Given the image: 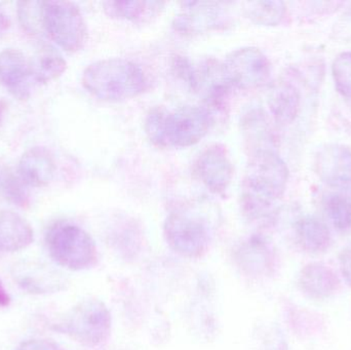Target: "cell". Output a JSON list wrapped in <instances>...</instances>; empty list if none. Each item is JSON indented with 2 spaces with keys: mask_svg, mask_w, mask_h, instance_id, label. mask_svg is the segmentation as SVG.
<instances>
[{
  "mask_svg": "<svg viewBox=\"0 0 351 350\" xmlns=\"http://www.w3.org/2000/svg\"><path fill=\"white\" fill-rule=\"evenodd\" d=\"M286 162L270 148L254 150L241 186V208L249 219L265 217L284 195L289 182Z\"/></svg>",
  "mask_w": 351,
  "mask_h": 350,
  "instance_id": "1",
  "label": "cell"
},
{
  "mask_svg": "<svg viewBox=\"0 0 351 350\" xmlns=\"http://www.w3.org/2000/svg\"><path fill=\"white\" fill-rule=\"evenodd\" d=\"M213 123L212 113L206 107L189 105L176 110L156 107L148 112L144 129L158 147L186 148L202 141Z\"/></svg>",
  "mask_w": 351,
  "mask_h": 350,
  "instance_id": "2",
  "label": "cell"
},
{
  "mask_svg": "<svg viewBox=\"0 0 351 350\" xmlns=\"http://www.w3.org/2000/svg\"><path fill=\"white\" fill-rule=\"evenodd\" d=\"M82 86L93 97L106 102L129 100L147 88V79L138 64L121 58L100 60L84 70Z\"/></svg>",
  "mask_w": 351,
  "mask_h": 350,
  "instance_id": "3",
  "label": "cell"
},
{
  "mask_svg": "<svg viewBox=\"0 0 351 350\" xmlns=\"http://www.w3.org/2000/svg\"><path fill=\"white\" fill-rule=\"evenodd\" d=\"M165 238L170 248L186 258H199L208 252L214 236V224L197 207L176 209L167 218Z\"/></svg>",
  "mask_w": 351,
  "mask_h": 350,
  "instance_id": "4",
  "label": "cell"
},
{
  "mask_svg": "<svg viewBox=\"0 0 351 350\" xmlns=\"http://www.w3.org/2000/svg\"><path fill=\"white\" fill-rule=\"evenodd\" d=\"M49 256L60 266L69 271L90 268L98 261V251L92 236L80 226L58 223L47 234Z\"/></svg>",
  "mask_w": 351,
  "mask_h": 350,
  "instance_id": "5",
  "label": "cell"
},
{
  "mask_svg": "<svg viewBox=\"0 0 351 350\" xmlns=\"http://www.w3.org/2000/svg\"><path fill=\"white\" fill-rule=\"evenodd\" d=\"M55 329L80 345L97 347L110 335V312L100 300H82L63 316Z\"/></svg>",
  "mask_w": 351,
  "mask_h": 350,
  "instance_id": "6",
  "label": "cell"
},
{
  "mask_svg": "<svg viewBox=\"0 0 351 350\" xmlns=\"http://www.w3.org/2000/svg\"><path fill=\"white\" fill-rule=\"evenodd\" d=\"M43 28L51 40L68 53L84 49L88 29L82 10L73 2L43 1Z\"/></svg>",
  "mask_w": 351,
  "mask_h": 350,
  "instance_id": "7",
  "label": "cell"
},
{
  "mask_svg": "<svg viewBox=\"0 0 351 350\" xmlns=\"http://www.w3.org/2000/svg\"><path fill=\"white\" fill-rule=\"evenodd\" d=\"M225 73L232 88L254 90L264 86L271 73V65L265 53L254 47L231 51L223 62Z\"/></svg>",
  "mask_w": 351,
  "mask_h": 350,
  "instance_id": "8",
  "label": "cell"
},
{
  "mask_svg": "<svg viewBox=\"0 0 351 350\" xmlns=\"http://www.w3.org/2000/svg\"><path fill=\"white\" fill-rule=\"evenodd\" d=\"M200 182L215 195L225 192L233 178V164L226 147L215 144L204 149L194 166Z\"/></svg>",
  "mask_w": 351,
  "mask_h": 350,
  "instance_id": "9",
  "label": "cell"
},
{
  "mask_svg": "<svg viewBox=\"0 0 351 350\" xmlns=\"http://www.w3.org/2000/svg\"><path fill=\"white\" fill-rule=\"evenodd\" d=\"M224 3L208 1H186L176 16L173 26L183 34L206 32L224 26L228 20Z\"/></svg>",
  "mask_w": 351,
  "mask_h": 350,
  "instance_id": "10",
  "label": "cell"
},
{
  "mask_svg": "<svg viewBox=\"0 0 351 350\" xmlns=\"http://www.w3.org/2000/svg\"><path fill=\"white\" fill-rule=\"evenodd\" d=\"M315 173L332 188H351V148L342 144H328L317 151Z\"/></svg>",
  "mask_w": 351,
  "mask_h": 350,
  "instance_id": "11",
  "label": "cell"
},
{
  "mask_svg": "<svg viewBox=\"0 0 351 350\" xmlns=\"http://www.w3.org/2000/svg\"><path fill=\"white\" fill-rule=\"evenodd\" d=\"M32 63L16 49L0 53V84L16 98L25 100L30 96Z\"/></svg>",
  "mask_w": 351,
  "mask_h": 350,
  "instance_id": "12",
  "label": "cell"
},
{
  "mask_svg": "<svg viewBox=\"0 0 351 350\" xmlns=\"http://www.w3.org/2000/svg\"><path fill=\"white\" fill-rule=\"evenodd\" d=\"M12 277L21 289L35 295L55 293L63 289V282L57 271L40 263L22 262L14 265Z\"/></svg>",
  "mask_w": 351,
  "mask_h": 350,
  "instance_id": "13",
  "label": "cell"
},
{
  "mask_svg": "<svg viewBox=\"0 0 351 350\" xmlns=\"http://www.w3.org/2000/svg\"><path fill=\"white\" fill-rule=\"evenodd\" d=\"M18 173L27 186H47L55 177V160L47 148H30L21 158Z\"/></svg>",
  "mask_w": 351,
  "mask_h": 350,
  "instance_id": "14",
  "label": "cell"
},
{
  "mask_svg": "<svg viewBox=\"0 0 351 350\" xmlns=\"http://www.w3.org/2000/svg\"><path fill=\"white\" fill-rule=\"evenodd\" d=\"M299 286L311 299L324 300L333 295L340 286L337 275L324 263L305 265L299 275Z\"/></svg>",
  "mask_w": 351,
  "mask_h": 350,
  "instance_id": "15",
  "label": "cell"
},
{
  "mask_svg": "<svg viewBox=\"0 0 351 350\" xmlns=\"http://www.w3.org/2000/svg\"><path fill=\"white\" fill-rule=\"evenodd\" d=\"M34 240V232L26 219L12 211L0 213V253L24 250Z\"/></svg>",
  "mask_w": 351,
  "mask_h": 350,
  "instance_id": "16",
  "label": "cell"
},
{
  "mask_svg": "<svg viewBox=\"0 0 351 350\" xmlns=\"http://www.w3.org/2000/svg\"><path fill=\"white\" fill-rule=\"evenodd\" d=\"M300 105V92L291 82H276L268 95L270 112L280 125L292 123L298 115Z\"/></svg>",
  "mask_w": 351,
  "mask_h": 350,
  "instance_id": "17",
  "label": "cell"
},
{
  "mask_svg": "<svg viewBox=\"0 0 351 350\" xmlns=\"http://www.w3.org/2000/svg\"><path fill=\"white\" fill-rule=\"evenodd\" d=\"M105 12L110 18L132 23H146L156 18L164 10L162 1H106L103 3Z\"/></svg>",
  "mask_w": 351,
  "mask_h": 350,
  "instance_id": "18",
  "label": "cell"
},
{
  "mask_svg": "<svg viewBox=\"0 0 351 350\" xmlns=\"http://www.w3.org/2000/svg\"><path fill=\"white\" fill-rule=\"evenodd\" d=\"M296 236L299 245L307 252H324L331 245V232L322 220L307 216L296 224Z\"/></svg>",
  "mask_w": 351,
  "mask_h": 350,
  "instance_id": "19",
  "label": "cell"
},
{
  "mask_svg": "<svg viewBox=\"0 0 351 350\" xmlns=\"http://www.w3.org/2000/svg\"><path fill=\"white\" fill-rule=\"evenodd\" d=\"M323 208L336 229L351 230V188H333L324 197Z\"/></svg>",
  "mask_w": 351,
  "mask_h": 350,
  "instance_id": "20",
  "label": "cell"
},
{
  "mask_svg": "<svg viewBox=\"0 0 351 350\" xmlns=\"http://www.w3.org/2000/svg\"><path fill=\"white\" fill-rule=\"evenodd\" d=\"M67 69V62L53 47L40 49L32 63L33 78L39 84H47L59 78Z\"/></svg>",
  "mask_w": 351,
  "mask_h": 350,
  "instance_id": "21",
  "label": "cell"
},
{
  "mask_svg": "<svg viewBox=\"0 0 351 350\" xmlns=\"http://www.w3.org/2000/svg\"><path fill=\"white\" fill-rule=\"evenodd\" d=\"M243 12L252 22L262 26H276L285 18L286 3L282 1L261 0L243 3Z\"/></svg>",
  "mask_w": 351,
  "mask_h": 350,
  "instance_id": "22",
  "label": "cell"
},
{
  "mask_svg": "<svg viewBox=\"0 0 351 350\" xmlns=\"http://www.w3.org/2000/svg\"><path fill=\"white\" fill-rule=\"evenodd\" d=\"M336 90L351 106V51L339 53L332 64Z\"/></svg>",
  "mask_w": 351,
  "mask_h": 350,
  "instance_id": "23",
  "label": "cell"
},
{
  "mask_svg": "<svg viewBox=\"0 0 351 350\" xmlns=\"http://www.w3.org/2000/svg\"><path fill=\"white\" fill-rule=\"evenodd\" d=\"M43 1H21L18 3L19 20L26 32L36 34L43 28Z\"/></svg>",
  "mask_w": 351,
  "mask_h": 350,
  "instance_id": "24",
  "label": "cell"
},
{
  "mask_svg": "<svg viewBox=\"0 0 351 350\" xmlns=\"http://www.w3.org/2000/svg\"><path fill=\"white\" fill-rule=\"evenodd\" d=\"M27 185L21 180L20 177H10L3 183V190L6 199L18 207L25 208L29 203V195L26 190Z\"/></svg>",
  "mask_w": 351,
  "mask_h": 350,
  "instance_id": "25",
  "label": "cell"
},
{
  "mask_svg": "<svg viewBox=\"0 0 351 350\" xmlns=\"http://www.w3.org/2000/svg\"><path fill=\"white\" fill-rule=\"evenodd\" d=\"M16 350H64L57 343L47 339H30L19 345Z\"/></svg>",
  "mask_w": 351,
  "mask_h": 350,
  "instance_id": "26",
  "label": "cell"
},
{
  "mask_svg": "<svg viewBox=\"0 0 351 350\" xmlns=\"http://www.w3.org/2000/svg\"><path fill=\"white\" fill-rule=\"evenodd\" d=\"M334 34L338 38L351 40V8L338 21Z\"/></svg>",
  "mask_w": 351,
  "mask_h": 350,
  "instance_id": "27",
  "label": "cell"
},
{
  "mask_svg": "<svg viewBox=\"0 0 351 350\" xmlns=\"http://www.w3.org/2000/svg\"><path fill=\"white\" fill-rule=\"evenodd\" d=\"M339 264L344 279L351 287V244L348 245L340 252Z\"/></svg>",
  "mask_w": 351,
  "mask_h": 350,
  "instance_id": "28",
  "label": "cell"
},
{
  "mask_svg": "<svg viewBox=\"0 0 351 350\" xmlns=\"http://www.w3.org/2000/svg\"><path fill=\"white\" fill-rule=\"evenodd\" d=\"M10 302H12V298H10V294L6 291L3 283H2L1 279H0V308H8Z\"/></svg>",
  "mask_w": 351,
  "mask_h": 350,
  "instance_id": "29",
  "label": "cell"
},
{
  "mask_svg": "<svg viewBox=\"0 0 351 350\" xmlns=\"http://www.w3.org/2000/svg\"><path fill=\"white\" fill-rule=\"evenodd\" d=\"M10 18L8 14L0 8V35L3 34L8 28H10Z\"/></svg>",
  "mask_w": 351,
  "mask_h": 350,
  "instance_id": "30",
  "label": "cell"
},
{
  "mask_svg": "<svg viewBox=\"0 0 351 350\" xmlns=\"http://www.w3.org/2000/svg\"><path fill=\"white\" fill-rule=\"evenodd\" d=\"M6 110V103L3 100H0V125L2 123L3 119L4 112Z\"/></svg>",
  "mask_w": 351,
  "mask_h": 350,
  "instance_id": "31",
  "label": "cell"
}]
</instances>
